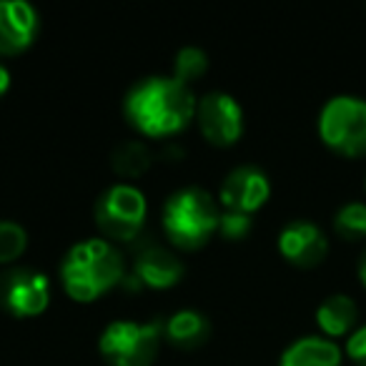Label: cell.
<instances>
[{"label":"cell","instance_id":"cell-4","mask_svg":"<svg viewBox=\"0 0 366 366\" xmlns=\"http://www.w3.org/2000/svg\"><path fill=\"white\" fill-rule=\"evenodd\" d=\"M316 131L329 151L344 158L366 156V98L339 93L321 106Z\"/></svg>","mask_w":366,"mask_h":366},{"label":"cell","instance_id":"cell-7","mask_svg":"<svg viewBox=\"0 0 366 366\" xmlns=\"http://www.w3.org/2000/svg\"><path fill=\"white\" fill-rule=\"evenodd\" d=\"M51 306V279L43 271L8 269L0 274V309L13 319H36Z\"/></svg>","mask_w":366,"mask_h":366},{"label":"cell","instance_id":"cell-14","mask_svg":"<svg viewBox=\"0 0 366 366\" xmlns=\"http://www.w3.org/2000/svg\"><path fill=\"white\" fill-rule=\"evenodd\" d=\"M316 326L326 339H349L351 331L359 326V306L349 294H331L316 306Z\"/></svg>","mask_w":366,"mask_h":366},{"label":"cell","instance_id":"cell-19","mask_svg":"<svg viewBox=\"0 0 366 366\" xmlns=\"http://www.w3.org/2000/svg\"><path fill=\"white\" fill-rule=\"evenodd\" d=\"M28 249V231L18 221H0V266L18 261Z\"/></svg>","mask_w":366,"mask_h":366},{"label":"cell","instance_id":"cell-23","mask_svg":"<svg viewBox=\"0 0 366 366\" xmlns=\"http://www.w3.org/2000/svg\"><path fill=\"white\" fill-rule=\"evenodd\" d=\"M356 276H359L361 286L366 289V246H364V251H361V256H359V264H356Z\"/></svg>","mask_w":366,"mask_h":366},{"label":"cell","instance_id":"cell-3","mask_svg":"<svg viewBox=\"0 0 366 366\" xmlns=\"http://www.w3.org/2000/svg\"><path fill=\"white\" fill-rule=\"evenodd\" d=\"M221 206L206 189L186 186L173 191L161 211L163 236L181 251H199L219 234Z\"/></svg>","mask_w":366,"mask_h":366},{"label":"cell","instance_id":"cell-12","mask_svg":"<svg viewBox=\"0 0 366 366\" xmlns=\"http://www.w3.org/2000/svg\"><path fill=\"white\" fill-rule=\"evenodd\" d=\"M133 279L138 281V286L166 291L183 279V264L166 246L143 244L133 256Z\"/></svg>","mask_w":366,"mask_h":366},{"label":"cell","instance_id":"cell-17","mask_svg":"<svg viewBox=\"0 0 366 366\" xmlns=\"http://www.w3.org/2000/svg\"><path fill=\"white\" fill-rule=\"evenodd\" d=\"M209 71V56L204 48L199 46H183L181 51L173 56V73L171 76L176 81H181L183 86H194L199 78L206 76Z\"/></svg>","mask_w":366,"mask_h":366},{"label":"cell","instance_id":"cell-22","mask_svg":"<svg viewBox=\"0 0 366 366\" xmlns=\"http://www.w3.org/2000/svg\"><path fill=\"white\" fill-rule=\"evenodd\" d=\"M11 83H13L11 71H8L6 63H0V98H3L8 91H11Z\"/></svg>","mask_w":366,"mask_h":366},{"label":"cell","instance_id":"cell-21","mask_svg":"<svg viewBox=\"0 0 366 366\" xmlns=\"http://www.w3.org/2000/svg\"><path fill=\"white\" fill-rule=\"evenodd\" d=\"M344 354L354 361L356 366H366V324L356 326L344 344Z\"/></svg>","mask_w":366,"mask_h":366},{"label":"cell","instance_id":"cell-2","mask_svg":"<svg viewBox=\"0 0 366 366\" xmlns=\"http://www.w3.org/2000/svg\"><path fill=\"white\" fill-rule=\"evenodd\" d=\"M61 286L73 301L91 304L106 296L126 279V259L116 244L101 239H83L66 251L61 261Z\"/></svg>","mask_w":366,"mask_h":366},{"label":"cell","instance_id":"cell-24","mask_svg":"<svg viewBox=\"0 0 366 366\" xmlns=\"http://www.w3.org/2000/svg\"><path fill=\"white\" fill-rule=\"evenodd\" d=\"M364 189H366V178H364Z\"/></svg>","mask_w":366,"mask_h":366},{"label":"cell","instance_id":"cell-9","mask_svg":"<svg viewBox=\"0 0 366 366\" xmlns=\"http://www.w3.org/2000/svg\"><path fill=\"white\" fill-rule=\"evenodd\" d=\"M271 199V181L256 166H236L226 173L219 189V206L239 214L254 216Z\"/></svg>","mask_w":366,"mask_h":366},{"label":"cell","instance_id":"cell-18","mask_svg":"<svg viewBox=\"0 0 366 366\" xmlns=\"http://www.w3.org/2000/svg\"><path fill=\"white\" fill-rule=\"evenodd\" d=\"M334 234L344 241H366V204L349 201L334 214Z\"/></svg>","mask_w":366,"mask_h":366},{"label":"cell","instance_id":"cell-10","mask_svg":"<svg viewBox=\"0 0 366 366\" xmlns=\"http://www.w3.org/2000/svg\"><path fill=\"white\" fill-rule=\"evenodd\" d=\"M279 254L296 269H316L329 256V239L324 229L309 219H294L279 231Z\"/></svg>","mask_w":366,"mask_h":366},{"label":"cell","instance_id":"cell-11","mask_svg":"<svg viewBox=\"0 0 366 366\" xmlns=\"http://www.w3.org/2000/svg\"><path fill=\"white\" fill-rule=\"evenodd\" d=\"M41 16L28 0H0V58H16L36 43Z\"/></svg>","mask_w":366,"mask_h":366},{"label":"cell","instance_id":"cell-13","mask_svg":"<svg viewBox=\"0 0 366 366\" xmlns=\"http://www.w3.org/2000/svg\"><path fill=\"white\" fill-rule=\"evenodd\" d=\"M344 351L321 334H309L291 341L279 359V366H341Z\"/></svg>","mask_w":366,"mask_h":366},{"label":"cell","instance_id":"cell-15","mask_svg":"<svg viewBox=\"0 0 366 366\" xmlns=\"http://www.w3.org/2000/svg\"><path fill=\"white\" fill-rule=\"evenodd\" d=\"M211 339V321L196 309H181L163 321V341L183 351H194Z\"/></svg>","mask_w":366,"mask_h":366},{"label":"cell","instance_id":"cell-8","mask_svg":"<svg viewBox=\"0 0 366 366\" xmlns=\"http://www.w3.org/2000/svg\"><path fill=\"white\" fill-rule=\"evenodd\" d=\"M196 123L211 146L231 148L244 136V108L231 93L211 91L199 98Z\"/></svg>","mask_w":366,"mask_h":366},{"label":"cell","instance_id":"cell-6","mask_svg":"<svg viewBox=\"0 0 366 366\" xmlns=\"http://www.w3.org/2000/svg\"><path fill=\"white\" fill-rule=\"evenodd\" d=\"M163 321L138 324L131 319L111 321L98 336V351L108 366H151L161 351Z\"/></svg>","mask_w":366,"mask_h":366},{"label":"cell","instance_id":"cell-16","mask_svg":"<svg viewBox=\"0 0 366 366\" xmlns=\"http://www.w3.org/2000/svg\"><path fill=\"white\" fill-rule=\"evenodd\" d=\"M151 163H153V156L143 141H126L113 148V153H111L113 173H116L118 178H126V181L141 178L143 173L151 168Z\"/></svg>","mask_w":366,"mask_h":366},{"label":"cell","instance_id":"cell-5","mask_svg":"<svg viewBox=\"0 0 366 366\" xmlns=\"http://www.w3.org/2000/svg\"><path fill=\"white\" fill-rule=\"evenodd\" d=\"M148 219V199L133 183H113L96 199L93 206V221L103 239L116 244V241L138 239Z\"/></svg>","mask_w":366,"mask_h":366},{"label":"cell","instance_id":"cell-1","mask_svg":"<svg viewBox=\"0 0 366 366\" xmlns=\"http://www.w3.org/2000/svg\"><path fill=\"white\" fill-rule=\"evenodd\" d=\"M196 106L194 88L173 76H148L126 93L123 116L141 136L171 138L196 121Z\"/></svg>","mask_w":366,"mask_h":366},{"label":"cell","instance_id":"cell-20","mask_svg":"<svg viewBox=\"0 0 366 366\" xmlns=\"http://www.w3.org/2000/svg\"><path fill=\"white\" fill-rule=\"evenodd\" d=\"M254 229V216L239 214V211H229L221 209V219H219V234L226 241H244L246 236Z\"/></svg>","mask_w":366,"mask_h":366}]
</instances>
